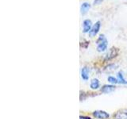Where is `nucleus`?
Segmentation results:
<instances>
[{"instance_id": "1", "label": "nucleus", "mask_w": 127, "mask_h": 119, "mask_svg": "<svg viewBox=\"0 0 127 119\" xmlns=\"http://www.w3.org/2000/svg\"><path fill=\"white\" fill-rule=\"evenodd\" d=\"M108 46V42L104 35H100L97 40V51L98 52H105Z\"/></svg>"}, {"instance_id": "2", "label": "nucleus", "mask_w": 127, "mask_h": 119, "mask_svg": "<svg viewBox=\"0 0 127 119\" xmlns=\"http://www.w3.org/2000/svg\"><path fill=\"white\" fill-rule=\"evenodd\" d=\"M92 115L97 119H108L110 118V114L104 110H95Z\"/></svg>"}, {"instance_id": "3", "label": "nucleus", "mask_w": 127, "mask_h": 119, "mask_svg": "<svg viewBox=\"0 0 127 119\" xmlns=\"http://www.w3.org/2000/svg\"><path fill=\"white\" fill-rule=\"evenodd\" d=\"M100 27H101V22H99V21H98V22L92 26V28H91V30H90V32L88 33L90 37H95V36H96L97 33H98L99 30H100Z\"/></svg>"}, {"instance_id": "4", "label": "nucleus", "mask_w": 127, "mask_h": 119, "mask_svg": "<svg viewBox=\"0 0 127 119\" xmlns=\"http://www.w3.org/2000/svg\"><path fill=\"white\" fill-rule=\"evenodd\" d=\"M114 119H127V110H121L115 113Z\"/></svg>"}, {"instance_id": "5", "label": "nucleus", "mask_w": 127, "mask_h": 119, "mask_svg": "<svg viewBox=\"0 0 127 119\" xmlns=\"http://www.w3.org/2000/svg\"><path fill=\"white\" fill-rule=\"evenodd\" d=\"M83 33H89L90 30L92 28V23H91V21L89 19H87L83 21Z\"/></svg>"}, {"instance_id": "6", "label": "nucleus", "mask_w": 127, "mask_h": 119, "mask_svg": "<svg viewBox=\"0 0 127 119\" xmlns=\"http://www.w3.org/2000/svg\"><path fill=\"white\" fill-rule=\"evenodd\" d=\"M115 90V87L114 85H104L102 87V88L100 89V90L102 91V93L104 94H109L113 92V91Z\"/></svg>"}, {"instance_id": "7", "label": "nucleus", "mask_w": 127, "mask_h": 119, "mask_svg": "<svg viewBox=\"0 0 127 119\" xmlns=\"http://www.w3.org/2000/svg\"><path fill=\"white\" fill-rule=\"evenodd\" d=\"M89 68L87 67H83V68L81 69V77L83 80H88L89 79Z\"/></svg>"}, {"instance_id": "8", "label": "nucleus", "mask_w": 127, "mask_h": 119, "mask_svg": "<svg viewBox=\"0 0 127 119\" xmlns=\"http://www.w3.org/2000/svg\"><path fill=\"white\" fill-rule=\"evenodd\" d=\"M100 87V83L98 79H92L90 83V87L92 90H97Z\"/></svg>"}, {"instance_id": "9", "label": "nucleus", "mask_w": 127, "mask_h": 119, "mask_svg": "<svg viewBox=\"0 0 127 119\" xmlns=\"http://www.w3.org/2000/svg\"><path fill=\"white\" fill-rule=\"evenodd\" d=\"M117 54H118V51L116 50V49H111L109 53L106 55L105 60H110V59H113L114 57H116V55H117Z\"/></svg>"}, {"instance_id": "10", "label": "nucleus", "mask_w": 127, "mask_h": 119, "mask_svg": "<svg viewBox=\"0 0 127 119\" xmlns=\"http://www.w3.org/2000/svg\"><path fill=\"white\" fill-rule=\"evenodd\" d=\"M117 79H118V83H121V84H127V81L124 78V75H123L122 71H118L117 75Z\"/></svg>"}, {"instance_id": "11", "label": "nucleus", "mask_w": 127, "mask_h": 119, "mask_svg": "<svg viewBox=\"0 0 127 119\" xmlns=\"http://www.w3.org/2000/svg\"><path fill=\"white\" fill-rule=\"evenodd\" d=\"M90 4L88 2H83L82 5H81V7H80V11H81V14H85L87 13V11L89 10L90 9Z\"/></svg>"}, {"instance_id": "12", "label": "nucleus", "mask_w": 127, "mask_h": 119, "mask_svg": "<svg viewBox=\"0 0 127 119\" xmlns=\"http://www.w3.org/2000/svg\"><path fill=\"white\" fill-rule=\"evenodd\" d=\"M107 80H108V82L110 83H111V84H114V85L118 83V79L117 78H114V76H109L108 78H107Z\"/></svg>"}, {"instance_id": "13", "label": "nucleus", "mask_w": 127, "mask_h": 119, "mask_svg": "<svg viewBox=\"0 0 127 119\" xmlns=\"http://www.w3.org/2000/svg\"><path fill=\"white\" fill-rule=\"evenodd\" d=\"M102 0H95V2H94V4H98L100 2H102Z\"/></svg>"}, {"instance_id": "14", "label": "nucleus", "mask_w": 127, "mask_h": 119, "mask_svg": "<svg viewBox=\"0 0 127 119\" xmlns=\"http://www.w3.org/2000/svg\"><path fill=\"white\" fill-rule=\"evenodd\" d=\"M80 119H91L90 118H88V117H85V116H81L80 117Z\"/></svg>"}]
</instances>
